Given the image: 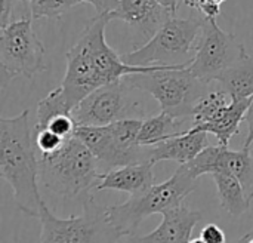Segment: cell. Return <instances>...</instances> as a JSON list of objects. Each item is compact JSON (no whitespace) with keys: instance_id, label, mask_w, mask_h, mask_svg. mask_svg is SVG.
Wrapping results in <instances>:
<instances>
[{"instance_id":"4fadbf2b","label":"cell","mask_w":253,"mask_h":243,"mask_svg":"<svg viewBox=\"0 0 253 243\" xmlns=\"http://www.w3.org/2000/svg\"><path fill=\"white\" fill-rule=\"evenodd\" d=\"M163 220L159 227L141 238H135V242L144 243H190L193 230L202 220V212L191 211L184 205L172 208L162 214Z\"/></svg>"},{"instance_id":"9a60e30c","label":"cell","mask_w":253,"mask_h":243,"mask_svg":"<svg viewBox=\"0 0 253 243\" xmlns=\"http://www.w3.org/2000/svg\"><path fill=\"white\" fill-rule=\"evenodd\" d=\"M209 146L208 132L203 131H184L181 135L172 137L153 147L150 162L153 165L163 160H173L179 165L191 162L202 150Z\"/></svg>"},{"instance_id":"52a82bcc","label":"cell","mask_w":253,"mask_h":243,"mask_svg":"<svg viewBox=\"0 0 253 243\" xmlns=\"http://www.w3.org/2000/svg\"><path fill=\"white\" fill-rule=\"evenodd\" d=\"M33 16L28 12L24 18L9 21L0 30V67L1 86L16 77L33 79L46 71V49L33 28Z\"/></svg>"},{"instance_id":"8992f818","label":"cell","mask_w":253,"mask_h":243,"mask_svg":"<svg viewBox=\"0 0 253 243\" xmlns=\"http://www.w3.org/2000/svg\"><path fill=\"white\" fill-rule=\"evenodd\" d=\"M126 80L135 89L153 95L162 111L178 120L191 117L196 104L208 92V83L196 77L188 67H168L148 73L127 74Z\"/></svg>"},{"instance_id":"7c38bea8","label":"cell","mask_w":253,"mask_h":243,"mask_svg":"<svg viewBox=\"0 0 253 243\" xmlns=\"http://www.w3.org/2000/svg\"><path fill=\"white\" fill-rule=\"evenodd\" d=\"M184 165L188 166L196 178L206 174L212 175L219 169L231 172L242 183L249 200H253V154L251 147H243L242 150L234 151L222 144L215 147L208 146L191 162Z\"/></svg>"},{"instance_id":"d4e9b609","label":"cell","mask_w":253,"mask_h":243,"mask_svg":"<svg viewBox=\"0 0 253 243\" xmlns=\"http://www.w3.org/2000/svg\"><path fill=\"white\" fill-rule=\"evenodd\" d=\"M227 0H199L197 1V10H200L206 19H216V16L221 13V6Z\"/></svg>"},{"instance_id":"4316f807","label":"cell","mask_w":253,"mask_h":243,"mask_svg":"<svg viewBox=\"0 0 253 243\" xmlns=\"http://www.w3.org/2000/svg\"><path fill=\"white\" fill-rule=\"evenodd\" d=\"M245 122L248 123V137L243 144V147H251L253 144V99L248 108V113L245 116Z\"/></svg>"},{"instance_id":"83f0119b","label":"cell","mask_w":253,"mask_h":243,"mask_svg":"<svg viewBox=\"0 0 253 243\" xmlns=\"http://www.w3.org/2000/svg\"><path fill=\"white\" fill-rule=\"evenodd\" d=\"M157 1H160L165 7H168L172 12V15H175L179 7V0H157Z\"/></svg>"},{"instance_id":"5bb4252c","label":"cell","mask_w":253,"mask_h":243,"mask_svg":"<svg viewBox=\"0 0 253 243\" xmlns=\"http://www.w3.org/2000/svg\"><path fill=\"white\" fill-rule=\"evenodd\" d=\"M170 16L172 12L157 0H120L110 19H122L151 39Z\"/></svg>"},{"instance_id":"6da1fadb","label":"cell","mask_w":253,"mask_h":243,"mask_svg":"<svg viewBox=\"0 0 253 243\" xmlns=\"http://www.w3.org/2000/svg\"><path fill=\"white\" fill-rule=\"evenodd\" d=\"M28 119V110L0 119V175L12 187L18 209L39 217L43 199L39 193V157Z\"/></svg>"},{"instance_id":"7a4b0ae2","label":"cell","mask_w":253,"mask_h":243,"mask_svg":"<svg viewBox=\"0 0 253 243\" xmlns=\"http://www.w3.org/2000/svg\"><path fill=\"white\" fill-rule=\"evenodd\" d=\"M104 172L87 146L76 135L50 154L39 157V178L53 194L68 200L92 197Z\"/></svg>"},{"instance_id":"7402d4cb","label":"cell","mask_w":253,"mask_h":243,"mask_svg":"<svg viewBox=\"0 0 253 243\" xmlns=\"http://www.w3.org/2000/svg\"><path fill=\"white\" fill-rule=\"evenodd\" d=\"M33 140H34L36 150L40 154H50L59 150L68 138H62L53 131H50L49 128H43V129H33Z\"/></svg>"},{"instance_id":"30bf717a","label":"cell","mask_w":253,"mask_h":243,"mask_svg":"<svg viewBox=\"0 0 253 243\" xmlns=\"http://www.w3.org/2000/svg\"><path fill=\"white\" fill-rule=\"evenodd\" d=\"M249 56L243 43L234 34L224 31L216 19L203 18L196 55L188 68L196 77L209 85L213 80L218 82L227 70Z\"/></svg>"},{"instance_id":"ffe728a7","label":"cell","mask_w":253,"mask_h":243,"mask_svg":"<svg viewBox=\"0 0 253 243\" xmlns=\"http://www.w3.org/2000/svg\"><path fill=\"white\" fill-rule=\"evenodd\" d=\"M218 82L231 98H252L253 97V58L249 56L240 64L227 70Z\"/></svg>"},{"instance_id":"5b68a950","label":"cell","mask_w":253,"mask_h":243,"mask_svg":"<svg viewBox=\"0 0 253 243\" xmlns=\"http://www.w3.org/2000/svg\"><path fill=\"white\" fill-rule=\"evenodd\" d=\"M203 19L170 16L139 49L122 55L132 65L190 67L202 34Z\"/></svg>"},{"instance_id":"603a6c76","label":"cell","mask_w":253,"mask_h":243,"mask_svg":"<svg viewBox=\"0 0 253 243\" xmlns=\"http://www.w3.org/2000/svg\"><path fill=\"white\" fill-rule=\"evenodd\" d=\"M46 128H49L50 131H53L55 134H58L62 138H70L74 135L77 123L71 113H61V114L52 117L49 120V123L46 125Z\"/></svg>"},{"instance_id":"3957f363","label":"cell","mask_w":253,"mask_h":243,"mask_svg":"<svg viewBox=\"0 0 253 243\" xmlns=\"http://www.w3.org/2000/svg\"><path fill=\"white\" fill-rule=\"evenodd\" d=\"M197 178L187 165H181L175 174L162 184L130 196L125 203L113 205L104 211L107 223L119 238H132L139 224L154 214H163L182 205L184 199L196 189Z\"/></svg>"},{"instance_id":"484cf974","label":"cell","mask_w":253,"mask_h":243,"mask_svg":"<svg viewBox=\"0 0 253 243\" xmlns=\"http://www.w3.org/2000/svg\"><path fill=\"white\" fill-rule=\"evenodd\" d=\"M90 3L95 7L96 15H111L114 10H117L120 0H83Z\"/></svg>"},{"instance_id":"44dd1931","label":"cell","mask_w":253,"mask_h":243,"mask_svg":"<svg viewBox=\"0 0 253 243\" xmlns=\"http://www.w3.org/2000/svg\"><path fill=\"white\" fill-rule=\"evenodd\" d=\"M61 113H71L70 107L65 102L61 86L50 91L44 98H42L37 104L36 110V125L34 129H43L49 123V120Z\"/></svg>"},{"instance_id":"f1b7e54d","label":"cell","mask_w":253,"mask_h":243,"mask_svg":"<svg viewBox=\"0 0 253 243\" xmlns=\"http://www.w3.org/2000/svg\"><path fill=\"white\" fill-rule=\"evenodd\" d=\"M184 1H185V3H187L190 7H194V9H197V1H199V0H184Z\"/></svg>"},{"instance_id":"ba28073f","label":"cell","mask_w":253,"mask_h":243,"mask_svg":"<svg viewBox=\"0 0 253 243\" xmlns=\"http://www.w3.org/2000/svg\"><path fill=\"white\" fill-rule=\"evenodd\" d=\"M105 209H101L93 197L83 202L82 215L59 218L52 214L44 200H42L39 220L42 224V243H90L116 242L119 235L105 220Z\"/></svg>"},{"instance_id":"cb8c5ba5","label":"cell","mask_w":253,"mask_h":243,"mask_svg":"<svg viewBox=\"0 0 253 243\" xmlns=\"http://www.w3.org/2000/svg\"><path fill=\"white\" fill-rule=\"evenodd\" d=\"M191 242H203V243H224L227 242V238H225V233L222 232V229L213 223L211 224H206L202 232H200V236L197 239H191Z\"/></svg>"},{"instance_id":"8fae6325","label":"cell","mask_w":253,"mask_h":243,"mask_svg":"<svg viewBox=\"0 0 253 243\" xmlns=\"http://www.w3.org/2000/svg\"><path fill=\"white\" fill-rule=\"evenodd\" d=\"M252 98H231L224 89L206 92L193 110L194 125L191 131L213 134L219 144L228 146L245 120Z\"/></svg>"},{"instance_id":"d6986e66","label":"cell","mask_w":253,"mask_h":243,"mask_svg":"<svg viewBox=\"0 0 253 243\" xmlns=\"http://www.w3.org/2000/svg\"><path fill=\"white\" fill-rule=\"evenodd\" d=\"M176 120L178 119L166 111H162L159 116L144 119L138 132V143L145 147H154L172 137L181 135L184 131H176Z\"/></svg>"},{"instance_id":"9c48e42d","label":"cell","mask_w":253,"mask_h":243,"mask_svg":"<svg viewBox=\"0 0 253 243\" xmlns=\"http://www.w3.org/2000/svg\"><path fill=\"white\" fill-rule=\"evenodd\" d=\"M135 88L126 76L84 97L71 111L77 126H105L123 119H145L142 104L132 97Z\"/></svg>"},{"instance_id":"ac0fdd59","label":"cell","mask_w":253,"mask_h":243,"mask_svg":"<svg viewBox=\"0 0 253 243\" xmlns=\"http://www.w3.org/2000/svg\"><path fill=\"white\" fill-rule=\"evenodd\" d=\"M18 0H1V25L9 22L13 4ZM22 1L34 19L40 18H61L76 4L83 0H19Z\"/></svg>"},{"instance_id":"277c9868","label":"cell","mask_w":253,"mask_h":243,"mask_svg":"<svg viewBox=\"0 0 253 243\" xmlns=\"http://www.w3.org/2000/svg\"><path fill=\"white\" fill-rule=\"evenodd\" d=\"M142 120L123 119L105 126H77L74 135L87 146L105 174L119 166L150 162L153 147L138 143Z\"/></svg>"},{"instance_id":"e0dca14e","label":"cell","mask_w":253,"mask_h":243,"mask_svg":"<svg viewBox=\"0 0 253 243\" xmlns=\"http://www.w3.org/2000/svg\"><path fill=\"white\" fill-rule=\"evenodd\" d=\"M216 189L221 208L233 217H240L249 209L251 200L246 196V192L242 183L231 172L219 169L212 174Z\"/></svg>"},{"instance_id":"2e32d148","label":"cell","mask_w":253,"mask_h":243,"mask_svg":"<svg viewBox=\"0 0 253 243\" xmlns=\"http://www.w3.org/2000/svg\"><path fill=\"white\" fill-rule=\"evenodd\" d=\"M154 180L156 177L153 172V163H132L105 172L96 190H119L133 196L154 186Z\"/></svg>"}]
</instances>
